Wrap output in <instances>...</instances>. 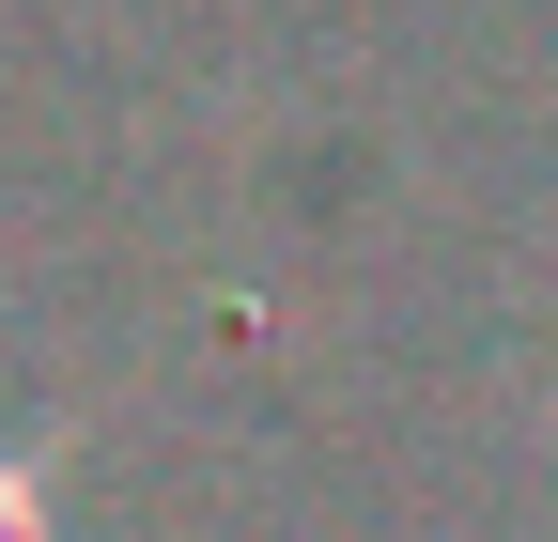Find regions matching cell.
<instances>
[{"instance_id":"cell-1","label":"cell","mask_w":558,"mask_h":542,"mask_svg":"<svg viewBox=\"0 0 558 542\" xmlns=\"http://www.w3.org/2000/svg\"><path fill=\"white\" fill-rule=\"evenodd\" d=\"M0 542H47V496H32V465L0 449Z\"/></svg>"}]
</instances>
